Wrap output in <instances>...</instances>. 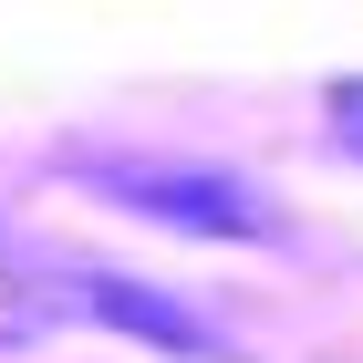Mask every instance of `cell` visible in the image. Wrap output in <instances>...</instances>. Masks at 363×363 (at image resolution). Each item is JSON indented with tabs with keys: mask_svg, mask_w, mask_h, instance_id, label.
<instances>
[{
	"mask_svg": "<svg viewBox=\"0 0 363 363\" xmlns=\"http://www.w3.org/2000/svg\"><path fill=\"white\" fill-rule=\"evenodd\" d=\"M94 197L114 208H135L156 228H187V239H280V208L250 187L239 167H187V156H84Z\"/></svg>",
	"mask_w": 363,
	"mask_h": 363,
	"instance_id": "6da1fadb",
	"label": "cell"
},
{
	"mask_svg": "<svg viewBox=\"0 0 363 363\" xmlns=\"http://www.w3.org/2000/svg\"><path fill=\"white\" fill-rule=\"evenodd\" d=\"M62 311H73V322H114V333L156 342V353H177V363H239L208 311H187L177 291H156V280L104 270V259H62Z\"/></svg>",
	"mask_w": 363,
	"mask_h": 363,
	"instance_id": "7a4b0ae2",
	"label": "cell"
},
{
	"mask_svg": "<svg viewBox=\"0 0 363 363\" xmlns=\"http://www.w3.org/2000/svg\"><path fill=\"white\" fill-rule=\"evenodd\" d=\"M73 311H62V259L31 250L21 228L0 218V353H31L42 333H62Z\"/></svg>",
	"mask_w": 363,
	"mask_h": 363,
	"instance_id": "3957f363",
	"label": "cell"
},
{
	"mask_svg": "<svg viewBox=\"0 0 363 363\" xmlns=\"http://www.w3.org/2000/svg\"><path fill=\"white\" fill-rule=\"evenodd\" d=\"M333 145L363 167V73H353V84H333Z\"/></svg>",
	"mask_w": 363,
	"mask_h": 363,
	"instance_id": "277c9868",
	"label": "cell"
}]
</instances>
